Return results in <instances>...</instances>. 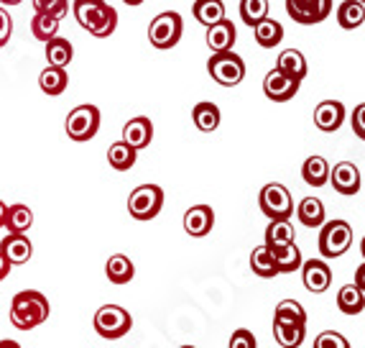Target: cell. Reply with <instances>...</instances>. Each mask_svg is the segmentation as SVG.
Here are the masks:
<instances>
[{
	"label": "cell",
	"mask_w": 365,
	"mask_h": 348,
	"mask_svg": "<svg viewBox=\"0 0 365 348\" xmlns=\"http://www.w3.org/2000/svg\"><path fill=\"white\" fill-rule=\"evenodd\" d=\"M74 19L95 39H108L118 29V11L105 0H74Z\"/></svg>",
	"instance_id": "6da1fadb"
},
{
	"label": "cell",
	"mask_w": 365,
	"mask_h": 348,
	"mask_svg": "<svg viewBox=\"0 0 365 348\" xmlns=\"http://www.w3.org/2000/svg\"><path fill=\"white\" fill-rule=\"evenodd\" d=\"M49 299L36 289H24L11 302V323L19 330H34L49 318Z\"/></svg>",
	"instance_id": "7a4b0ae2"
},
{
	"label": "cell",
	"mask_w": 365,
	"mask_h": 348,
	"mask_svg": "<svg viewBox=\"0 0 365 348\" xmlns=\"http://www.w3.org/2000/svg\"><path fill=\"white\" fill-rule=\"evenodd\" d=\"M182 31H184L182 16L177 11H164L158 13L156 19L151 21V26H148V41H151L153 49L169 51L179 44Z\"/></svg>",
	"instance_id": "3957f363"
},
{
	"label": "cell",
	"mask_w": 365,
	"mask_h": 348,
	"mask_svg": "<svg viewBox=\"0 0 365 348\" xmlns=\"http://www.w3.org/2000/svg\"><path fill=\"white\" fill-rule=\"evenodd\" d=\"M207 72L217 85L235 87V85H240L245 77V61H243V56H237L232 49L215 51L207 61Z\"/></svg>",
	"instance_id": "277c9868"
},
{
	"label": "cell",
	"mask_w": 365,
	"mask_h": 348,
	"mask_svg": "<svg viewBox=\"0 0 365 348\" xmlns=\"http://www.w3.org/2000/svg\"><path fill=\"white\" fill-rule=\"evenodd\" d=\"M130 328H133V318L120 305H103L95 312V330L105 341H118V338L128 336Z\"/></svg>",
	"instance_id": "5b68a950"
},
{
	"label": "cell",
	"mask_w": 365,
	"mask_h": 348,
	"mask_svg": "<svg viewBox=\"0 0 365 348\" xmlns=\"http://www.w3.org/2000/svg\"><path fill=\"white\" fill-rule=\"evenodd\" d=\"M319 231V254L324 259H337L342 257L350 246H353V228L347 220H329L322 223Z\"/></svg>",
	"instance_id": "8992f818"
},
{
	"label": "cell",
	"mask_w": 365,
	"mask_h": 348,
	"mask_svg": "<svg viewBox=\"0 0 365 348\" xmlns=\"http://www.w3.org/2000/svg\"><path fill=\"white\" fill-rule=\"evenodd\" d=\"M164 208V189L158 184H140L128 197V213L135 220H153Z\"/></svg>",
	"instance_id": "52a82bcc"
},
{
	"label": "cell",
	"mask_w": 365,
	"mask_h": 348,
	"mask_svg": "<svg viewBox=\"0 0 365 348\" xmlns=\"http://www.w3.org/2000/svg\"><path fill=\"white\" fill-rule=\"evenodd\" d=\"M67 136L77 144L95 139L100 131V110L95 105H77L67 116Z\"/></svg>",
	"instance_id": "ba28073f"
},
{
	"label": "cell",
	"mask_w": 365,
	"mask_h": 348,
	"mask_svg": "<svg viewBox=\"0 0 365 348\" xmlns=\"http://www.w3.org/2000/svg\"><path fill=\"white\" fill-rule=\"evenodd\" d=\"M258 205H261V213L271 220L274 218H289V215L294 213L292 192L279 182H271L261 189V195H258Z\"/></svg>",
	"instance_id": "9c48e42d"
},
{
	"label": "cell",
	"mask_w": 365,
	"mask_h": 348,
	"mask_svg": "<svg viewBox=\"0 0 365 348\" xmlns=\"http://www.w3.org/2000/svg\"><path fill=\"white\" fill-rule=\"evenodd\" d=\"M287 13L302 26L322 24L332 13V0H287Z\"/></svg>",
	"instance_id": "30bf717a"
},
{
	"label": "cell",
	"mask_w": 365,
	"mask_h": 348,
	"mask_svg": "<svg viewBox=\"0 0 365 348\" xmlns=\"http://www.w3.org/2000/svg\"><path fill=\"white\" fill-rule=\"evenodd\" d=\"M263 92L274 103H287L299 92V80H294L292 74L281 72V69H271L263 80Z\"/></svg>",
	"instance_id": "8fae6325"
},
{
	"label": "cell",
	"mask_w": 365,
	"mask_h": 348,
	"mask_svg": "<svg viewBox=\"0 0 365 348\" xmlns=\"http://www.w3.org/2000/svg\"><path fill=\"white\" fill-rule=\"evenodd\" d=\"M302 279H304V287L314 294H322L332 284V269L327 267L324 259H309V262H302Z\"/></svg>",
	"instance_id": "7c38bea8"
},
{
	"label": "cell",
	"mask_w": 365,
	"mask_h": 348,
	"mask_svg": "<svg viewBox=\"0 0 365 348\" xmlns=\"http://www.w3.org/2000/svg\"><path fill=\"white\" fill-rule=\"evenodd\" d=\"M329 182H332V187H335L340 195L353 197L360 192L363 177H360V169L353 161H340V164H335V169H329Z\"/></svg>",
	"instance_id": "4fadbf2b"
},
{
	"label": "cell",
	"mask_w": 365,
	"mask_h": 348,
	"mask_svg": "<svg viewBox=\"0 0 365 348\" xmlns=\"http://www.w3.org/2000/svg\"><path fill=\"white\" fill-rule=\"evenodd\" d=\"M345 123V105L340 100H324L314 108V126L324 134H335Z\"/></svg>",
	"instance_id": "5bb4252c"
},
{
	"label": "cell",
	"mask_w": 365,
	"mask_h": 348,
	"mask_svg": "<svg viewBox=\"0 0 365 348\" xmlns=\"http://www.w3.org/2000/svg\"><path fill=\"white\" fill-rule=\"evenodd\" d=\"M215 226V210L210 205H195L184 213V231L192 239H205Z\"/></svg>",
	"instance_id": "9a60e30c"
},
{
	"label": "cell",
	"mask_w": 365,
	"mask_h": 348,
	"mask_svg": "<svg viewBox=\"0 0 365 348\" xmlns=\"http://www.w3.org/2000/svg\"><path fill=\"white\" fill-rule=\"evenodd\" d=\"M151 139H153V123H151V118H146V116L130 118V121L125 123V129H123V141H125L128 146H133L135 151L146 149L148 144H151Z\"/></svg>",
	"instance_id": "2e32d148"
},
{
	"label": "cell",
	"mask_w": 365,
	"mask_h": 348,
	"mask_svg": "<svg viewBox=\"0 0 365 348\" xmlns=\"http://www.w3.org/2000/svg\"><path fill=\"white\" fill-rule=\"evenodd\" d=\"M0 254L8 259L11 267H19V264H26L34 257V246H31V241L26 239L24 233H11L0 244Z\"/></svg>",
	"instance_id": "e0dca14e"
},
{
	"label": "cell",
	"mask_w": 365,
	"mask_h": 348,
	"mask_svg": "<svg viewBox=\"0 0 365 348\" xmlns=\"http://www.w3.org/2000/svg\"><path fill=\"white\" fill-rule=\"evenodd\" d=\"M235 39H237V29H235V24H232V21L222 19V21H217V24L207 26V46L212 51L232 49Z\"/></svg>",
	"instance_id": "ac0fdd59"
},
{
	"label": "cell",
	"mask_w": 365,
	"mask_h": 348,
	"mask_svg": "<svg viewBox=\"0 0 365 348\" xmlns=\"http://www.w3.org/2000/svg\"><path fill=\"white\" fill-rule=\"evenodd\" d=\"M271 257H274V264H276V272L279 274H294L299 267H302V251L299 246L294 244H284V246H271Z\"/></svg>",
	"instance_id": "d6986e66"
},
{
	"label": "cell",
	"mask_w": 365,
	"mask_h": 348,
	"mask_svg": "<svg viewBox=\"0 0 365 348\" xmlns=\"http://www.w3.org/2000/svg\"><path fill=\"white\" fill-rule=\"evenodd\" d=\"M253 34H256V41L261 49H276L281 39H284V26L276 19H271V16H266V19L253 26Z\"/></svg>",
	"instance_id": "ffe728a7"
},
{
	"label": "cell",
	"mask_w": 365,
	"mask_h": 348,
	"mask_svg": "<svg viewBox=\"0 0 365 348\" xmlns=\"http://www.w3.org/2000/svg\"><path fill=\"white\" fill-rule=\"evenodd\" d=\"M304 336H307V323H281V320H274V338L279 346L297 348L304 343Z\"/></svg>",
	"instance_id": "44dd1931"
},
{
	"label": "cell",
	"mask_w": 365,
	"mask_h": 348,
	"mask_svg": "<svg viewBox=\"0 0 365 348\" xmlns=\"http://www.w3.org/2000/svg\"><path fill=\"white\" fill-rule=\"evenodd\" d=\"M297 218H299V223H302L304 228H319L324 220H327L322 200H319V197H304V200L299 202Z\"/></svg>",
	"instance_id": "7402d4cb"
},
{
	"label": "cell",
	"mask_w": 365,
	"mask_h": 348,
	"mask_svg": "<svg viewBox=\"0 0 365 348\" xmlns=\"http://www.w3.org/2000/svg\"><path fill=\"white\" fill-rule=\"evenodd\" d=\"M67 85H69L67 67L49 64V67L41 72V77H38V87H41V92H46V95H61V92L67 90Z\"/></svg>",
	"instance_id": "603a6c76"
},
{
	"label": "cell",
	"mask_w": 365,
	"mask_h": 348,
	"mask_svg": "<svg viewBox=\"0 0 365 348\" xmlns=\"http://www.w3.org/2000/svg\"><path fill=\"white\" fill-rule=\"evenodd\" d=\"M105 274H108V279L113 284H128L135 277V267L125 254H115V257H110L108 264H105Z\"/></svg>",
	"instance_id": "cb8c5ba5"
},
{
	"label": "cell",
	"mask_w": 365,
	"mask_h": 348,
	"mask_svg": "<svg viewBox=\"0 0 365 348\" xmlns=\"http://www.w3.org/2000/svg\"><path fill=\"white\" fill-rule=\"evenodd\" d=\"M192 121H195V126L202 131V134H212V131H217L220 121H222V116H220V108L215 103H197L195 110H192Z\"/></svg>",
	"instance_id": "d4e9b609"
},
{
	"label": "cell",
	"mask_w": 365,
	"mask_h": 348,
	"mask_svg": "<svg viewBox=\"0 0 365 348\" xmlns=\"http://www.w3.org/2000/svg\"><path fill=\"white\" fill-rule=\"evenodd\" d=\"M302 179L309 187H324L329 182V164L324 156H309L302 164Z\"/></svg>",
	"instance_id": "484cf974"
},
{
	"label": "cell",
	"mask_w": 365,
	"mask_h": 348,
	"mask_svg": "<svg viewBox=\"0 0 365 348\" xmlns=\"http://www.w3.org/2000/svg\"><path fill=\"white\" fill-rule=\"evenodd\" d=\"M337 307H340L342 315H350V318L360 315L365 307L363 287H358V284H345V287L337 292Z\"/></svg>",
	"instance_id": "4316f807"
},
{
	"label": "cell",
	"mask_w": 365,
	"mask_h": 348,
	"mask_svg": "<svg viewBox=\"0 0 365 348\" xmlns=\"http://www.w3.org/2000/svg\"><path fill=\"white\" fill-rule=\"evenodd\" d=\"M192 13H195V19L200 21L205 29L217 21L227 19L225 16V3L222 0H195V6H192Z\"/></svg>",
	"instance_id": "83f0119b"
},
{
	"label": "cell",
	"mask_w": 365,
	"mask_h": 348,
	"mask_svg": "<svg viewBox=\"0 0 365 348\" xmlns=\"http://www.w3.org/2000/svg\"><path fill=\"white\" fill-rule=\"evenodd\" d=\"M363 21H365L363 0H345V3H340V8H337V24H340V29L355 31L363 26Z\"/></svg>",
	"instance_id": "f1b7e54d"
},
{
	"label": "cell",
	"mask_w": 365,
	"mask_h": 348,
	"mask_svg": "<svg viewBox=\"0 0 365 348\" xmlns=\"http://www.w3.org/2000/svg\"><path fill=\"white\" fill-rule=\"evenodd\" d=\"M3 226L8 228V233H26L31 226H34V213H31L29 205L24 202H16L6 210V223Z\"/></svg>",
	"instance_id": "f546056e"
},
{
	"label": "cell",
	"mask_w": 365,
	"mask_h": 348,
	"mask_svg": "<svg viewBox=\"0 0 365 348\" xmlns=\"http://www.w3.org/2000/svg\"><path fill=\"white\" fill-rule=\"evenodd\" d=\"M276 69L292 74L294 80L302 82L307 77V59H304V54H302L299 49H287V51H281V54H279Z\"/></svg>",
	"instance_id": "4dcf8cb0"
},
{
	"label": "cell",
	"mask_w": 365,
	"mask_h": 348,
	"mask_svg": "<svg viewBox=\"0 0 365 348\" xmlns=\"http://www.w3.org/2000/svg\"><path fill=\"white\" fill-rule=\"evenodd\" d=\"M135 159H138V151L133 146H128L125 141H118L108 149V161L115 171H128L133 169Z\"/></svg>",
	"instance_id": "1f68e13d"
},
{
	"label": "cell",
	"mask_w": 365,
	"mask_h": 348,
	"mask_svg": "<svg viewBox=\"0 0 365 348\" xmlns=\"http://www.w3.org/2000/svg\"><path fill=\"white\" fill-rule=\"evenodd\" d=\"M46 44V61L49 64H56V67H67L69 61L74 59V46L67 41V39H61L59 34H56L54 39H49Z\"/></svg>",
	"instance_id": "d6a6232c"
},
{
	"label": "cell",
	"mask_w": 365,
	"mask_h": 348,
	"mask_svg": "<svg viewBox=\"0 0 365 348\" xmlns=\"http://www.w3.org/2000/svg\"><path fill=\"white\" fill-rule=\"evenodd\" d=\"M250 269H253V274L261 277V279H274V277H279L274 257H271V249H268V246H258V249H253V254H250Z\"/></svg>",
	"instance_id": "836d02e7"
},
{
	"label": "cell",
	"mask_w": 365,
	"mask_h": 348,
	"mask_svg": "<svg viewBox=\"0 0 365 348\" xmlns=\"http://www.w3.org/2000/svg\"><path fill=\"white\" fill-rule=\"evenodd\" d=\"M294 236H297V231H294V226L289 223V218H274L266 228V246L271 249V246L292 244Z\"/></svg>",
	"instance_id": "e575fe53"
},
{
	"label": "cell",
	"mask_w": 365,
	"mask_h": 348,
	"mask_svg": "<svg viewBox=\"0 0 365 348\" xmlns=\"http://www.w3.org/2000/svg\"><path fill=\"white\" fill-rule=\"evenodd\" d=\"M31 34L38 39V41H49L59 34V19L54 16H46V13H36L31 19Z\"/></svg>",
	"instance_id": "d590c367"
},
{
	"label": "cell",
	"mask_w": 365,
	"mask_h": 348,
	"mask_svg": "<svg viewBox=\"0 0 365 348\" xmlns=\"http://www.w3.org/2000/svg\"><path fill=\"white\" fill-rule=\"evenodd\" d=\"M268 11H271L268 0H240V19H243V24L250 26V29H253L258 21L266 19Z\"/></svg>",
	"instance_id": "8d00e7d4"
},
{
	"label": "cell",
	"mask_w": 365,
	"mask_h": 348,
	"mask_svg": "<svg viewBox=\"0 0 365 348\" xmlns=\"http://www.w3.org/2000/svg\"><path fill=\"white\" fill-rule=\"evenodd\" d=\"M274 320H281V323H307V312L297 299H281L279 305H276Z\"/></svg>",
	"instance_id": "74e56055"
},
{
	"label": "cell",
	"mask_w": 365,
	"mask_h": 348,
	"mask_svg": "<svg viewBox=\"0 0 365 348\" xmlns=\"http://www.w3.org/2000/svg\"><path fill=\"white\" fill-rule=\"evenodd\" d=\"M34 11L54 16V19H64L69 11V0H34Z\"/></svg>",
	"instance_id": "f35d334b"
},
{
	"label": "cell",
	"mask_w": 365,
	"mask_h": 348,
	"mask_svg": "<svg viewBox=\"0 0 365 348\" xmlns=\"http://www.w3.org/2000/svg\"><path fill=\"white\" fill-rule=\"evenodd\" d=\"M314 348H350V343L340 333H335V330H324V333L317 336Z\"/></svg>",
	"instance_id": "ab89813d"
},
{
	"label": "cell",
	"mask_w": 365,
	"mask_h": 348,
	"mask_svg": "<svg viewBox=\"0 0 365 348\" xmlns=\"http://www.w3.org/2000/svg\"><path fill=\"white\" fill-rule=\"evenodd\" d=\"M227 346H230V348H256L258 341H256V336H253L250 330L240 328V330H235V333H232V338H230V343H227Z\"/></svg>",
	"instance_id": "60d3db41"
},
{
	"label": "cell",
	"mask_w": 365,
	"mask_h": 348,
	"mask_svg": "<svg viewBox=\"0 0 365 348\" xmlns=\"http://www.w3.org/2000/svg\"><path fill=\"white\" fill-rule=\"evenodd\" d=\"M11 36H13V19H11V13L0 6V49L11 41Z\"/></svg>",
	"instance_id": "b9f144b4"
},
{
	"label": "cell",
	"mask_w": 365,
	"mask_h": 348,
	"mask_svg": "<svg viewBox=\"0 0 365 348\" xmlns=\"http://www.w3.org/2000/svg\"><path fill=\"white\" fill-rule=\"evenodd\" d=\"M363 113H365V105L360 103L358 108H355V113H353V131H355V136H358V139H365V123H363Z\"/></svg>",
	"instance_id": "7bdbcfd3"
},
{
	"label": "cell",
	"mask_w": 365,
	"mask_h": 348,
	"mask_svg": "<svg viewBox=\"0 0 365 348\" xmlns=\"http://www.w3.org/2000/svg\"><path fill=\"white\" fill-rule=\"evenodd\" d=\"M8 274H11V264H8V259L0 254V282L6 279Z\"/></svg>",
	"instance_id": "ee69618b"
},
{
	"label": "cell",
	"mask_w": 365,
	"mask_h": 348,
	"mask_svg": "<svg viewBox=\"0 0 365 348\" xmlns=\"http://www.w3.org/2000/svg\"><path fill=\"white\" fill-rule=\"evenodd\" d=\"M6 210H8V205L0 200V228H3V223H6Z\"/></svg>",
	"instance_id": "f6af8a7d"
},
{
	"label": "cell",
	"mask_w": 365,
	"mask_h": 348,
	"mask_svg": "<svg viewBox=\"0 0 365 348\" xmlns=\"http://www.w3.org/2000/svg\"><path fill=\"white\" fill-rule=\"evenodd\" d=\"M123 3H125V6H130V8H135V6H140L143 0H123Z\"/></svg>",
	"instance_id": "bcb514c9"
},
{
	"label": "cell",
	"mask_w": 365,
	"mask_h": 348,
	"mask_svg": "<svg viewBox=\"0 0 365 348\" xmlns=\"http://www.w3.org/2000/svg\"><path fill=\"white\" fill-rule=\"evenodd\" d=\"M3 6H19V3H24V0H0Z\"/></svg>",
	"instance_id": "7dc6e473"
}]
</instances>
